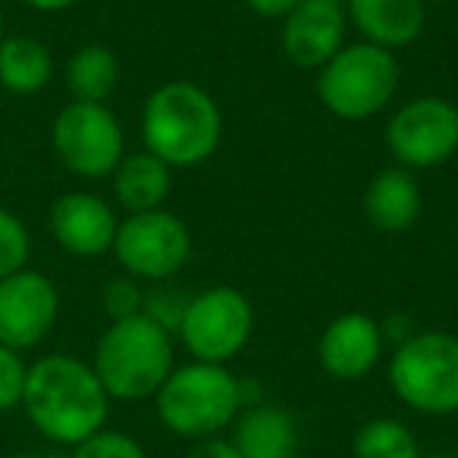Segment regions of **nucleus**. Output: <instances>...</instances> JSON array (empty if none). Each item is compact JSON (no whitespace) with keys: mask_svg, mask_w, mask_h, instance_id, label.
<instances>
[{"mask_svg":"<svg viewBox=\"0 0 458 458\" xmlns=\"http://www.w3.org/2000/svg\"><path fill=\"white\" fill-rule=\"evenodd\" d=\"M110 402L91 361L54 352L29 364L20 408L47 443L72 449L107 427Z\"/></svg>","mask_w":458,"mask_h":458,"instance_id":"f257e3e1","label":"nucleus"},{"mask_svg":"<svg viewBox=\"0 0 458 458\" xmlns=\"http://www.w3.org/2000/svg\"><path fill=\"white\" fill-rule=\"evenodd\" d=\"M141 141L173 170L208 164L223 141L220 104L185 79L157 85L141 107Z\"/></svg>","mask_w":458,"mask_h":458,"instance_id":"f03ea898","label":"nucleus"},{"mask_svg":"<svg viewBox=\"0 0 458 458\" xmlns=\"http://www.w3.org/2000/svg\"><path fill=\"white\" fill-rule=\"evenodd\" d=\"M173 358V333L148 314H135L126 320H110L95 345L91 368L114 402H145L157 395L176 368Z\"/></svg>","mask_w":458,"mask_h":458,"instance_id":"7ed1b4c3","label":"nucleus"},{"mask_svg":"<svg viewBox=\"0 0 458 458\" xmlns=\"http://www.w3.org/2000/svg\"><path fill=\"white\" fill-rule=\"evenodd\" d=\"M154 408L173 437L198 443L236 424L245 408V389L226 364L189 361L170 370L154 395Z\"/></svg>","mask_w":458,"mask_h":458,"instance_id":"20e7f679","label":"nucleus"},{"mask_svg":"<svg viewBox=\"0 0 458 458\" xmlns=\"http://www.w3.org/2000/svg\"><path fill=\"white\" fill-rule=\"evenodd\" d=\"M399 60L370 41L345 45L318 70L314 91L327 114L345 123H361L383 114L399 91Z\"/></svg>","mask_w":458,"mask_h":458,"instance_id":"39448f33","label":"nucleus"},{"mask_svg":"<svg viewBox=\"0 0 458 458\" xmlns=\"http://www.w3.org/2000/svg\"><path fill=\"white\" fill-rule=\"evenodd\" d=\"M389 386L395 399L427 418L458 414V336L449 330H420L389 355Z\"/></svg>","mask_w":458,"mask_h":458,"instance_id":"423d86ee","label":"nucleus"},{"mask_svg":"<svg viewBox=\"0 0 458 458\" xmlns=\"http://www.w3.org/2000/svg\"><path fill=\"white\" fill-rule=\"evenodd\" d=\"M251 333L255 305L249 295L233 286H210L189 295L176 336L191 361L229 364L251 343Z\"/></svg>","mask_w":458,"mask_h":458,"instance_id":"0eeeda50","label":"nucleus"},{"mask_svg":"<svg viewBox=\"0 0 458 458\" xmlns=\"http://www.w3.org/2000/svg\"><path fill=\"white\" fill-rule=\"evenodd\" d=\"M57 160L82 179H107L126 157V132L107 104L70 101L51 126Z\"/></svg>","mask_w":458,"mask_h":458,"instance_id":"6e6552de","label":"nucleus"},{"mask_svg":"<svg viewBox=\"0 0 458 458\" xmlns=\"http://www.w3.org/2000/svg\"><path fill=\"white\" fill-rule=\"evenodd\" d=\"M114 258L123 274L139 283L173 280L191 258V233L173 210L157 208L126 214L114 239Z\"/></svg>","mask_w":458,"mask_h":458,"instance_id":"1a4fd4ad","label":"nucleus"},{"mask_svg":"<svg viewBox=\"0 0 458 458\" xmlns=\"http://www.w3.org/2000/svg\"><path fill=\"white\" fill-rule=\"evenodd\" d=\"M389 154L405 170H433L458 154V107L445 98L420 95L402 104L383 132Z\"/></svg>","mask_w":458,"mask_h":458,"instance_id":"9d476101","label":"nucleus"},{"mask_svg":"<svg viewBox=\"0 0 458 458\" xmlns=\"http://www.w3.org/2000/svg\"><path fill=\"white\" fill-rule=\"evenodd\" d=\"M60 318V293L51 276L22 267L0 280V345L29 352L51 336Z\"/></svg>","mask_w":458,"mask_h":458,"instance_id":"9b49d317","label":"nucleus"},{"mask_svg":"<svg viewBox=\"0 0 458 458\" xmlns=\"http://www.w3.org/2000/svg\"><path fill=\"white\" fill-rule=\"evenodd\" d=\"M386 336H383L380 320L361 311H345L324 327L318 343V361L327 377L339 383H355L374 374L383 361Z\"/></svg>","mask_w":458,"mask_h":458,"instance_id":"f8f14e48","label":"nucleus"},{"mask_svg":"<svg viewBox=\"0 0 458 458\" xmlns=\"http://www.w3.org/2000/svg\"><path fill=\"white\" fill-rule=\"evenodd\" d=\"M345 32H349V16L343 4L299 0L283 16L280 47L289 64L299 70H320L345 47Z\"/></svg>","mask_w":458,"mask_h":458,"instance_id":"ddd939ff","label":"nucleus"},{"mask_svg":"<svg viewBox=\"0 0 458 458\" xmlns=\"http://www.w3.org/2000/svg\"><path fill=\"white\" fill-rule=\"evenodd\" d=\"M47 226H51L54 242L66 255L101 258L114 249L120 220L107 198L95 195V191H66L51 204Z\"/></svg>","mask_w":458,"mask_h":458,"instance_id":"4468645a","label":"nucleus"},{"mask_svg":"<svg viewBox=\"0 0 458 458\" xmlns=\"http://www.w3.org/2000/svg\"><path fill=\"white\" fill-rule=\"evenodd\" d=\"M343 7L361 41L393 54L414 45L427 26L424 0H345Z\"/></svg>","mask_w":458,"mask_h":458,"instance_id":"2eb2a0df","label":"nucleus"},{"mask_svg":"<svg viewBox=\"0 0 458 458\" xmlns=\"http://www.w3.org/2000/svg\"><path fill=\"white\" fill-rule=\"evenodd\" d=\"M420 210H424V195H420L418 179L399 164L374 173V179L364 189V214H368L370 226L386 236H399L411 229Z\"/></svg>","mask_w":458,"mask_h":458,"instance_id":"dca6fc26","label":"nucleus"},{"mask_svg":"<svg viewBox=\"0 0 458 458\" xmlns=\"http://www.w3.org/2000/svg\"><path fill=\"white\" fill-rule=\"evenodd\" d=\"M233 443L242 458H295L299 455V424L280 405H249L233 424Z\"/></svg>","mask_w":458,"mask_h":458,"instance_id":"f3484780","label":"nucleus"},{"mask_svg":"<svg viewBox=\"0 0 458 458\" xmlns=\"http://www.w3.org/2000/svg\"><path fill=\"white\" fill-rule=\"evenodd\" d=\"M110 182H114V201L126 214H145L166 204L173 191V166L145 148L132 154L126 151V157L110 173Z\"/></svg>","mask_w":458,"mask_h":458,"instance_id":"a211bd4d","label":"nucleus"},{"mask_svg":"<svg viewBox=\"0 0 458 458\" xmlns=\"http://www.w3.org/2000/svg\"><path fill=\"white\" fill-rule=\"evenodd\" d=\"M54 79V54L32 35H4L0 41V89L10 95H38Z\"/></svg>","mask_w":458,"mask_h":458,"instance_id":"6ab92c4d","label":"nucleus"},{"mask_svg":"<svg viewBox=\"0 0 458 458\" xmlns=\"http://www.w3.org/2000/svg\"><path fill=\"white\" fill-rule=\"evenodd\" d=\"M64 82L72 101L107 104V98L120 85V60L114 47L98 45V41L76 47L64 66Z\"/></svg>","mask_w":458,"mask_h":458,"instance_id":"aec40b11","label":"nucleus"},{"mask_svg":"<svg viewBox=\"0 0 458 458\" xmlns=\"http://www.w3.org/2000/svg\"><path fill=\"white\" fill-rule=\"evenodd\" d=\"M420 443L399 418H370L352 439V458H420Z\"/></svg>","mask_w":458,"mask_h":458,"instance_id":"412c9836","label":"nucleus"},{"mask_svg":"<svg viewBox=\"0 0 458 458\" xmlns=\"http://www.w3.org/2000/svg\"><path fill=\"white\" fill-rule=\"evenodd\" d=\"M29 258H32V233L26 220L13 210L0 208V280L29 267Z\"/></svg>","mask_w":458,"mask_h":458,"instance_id":"4be33fe9","label":"nucleus"},{"mask_svg":"<svg viewBox=\"0 0 458 458\" xmlns=\"http://www.w3.org/2000/svg\"><path fill=\"white\" fill-rule=\"evenodd\" d=\"M70 458H148V452L135 437L104 427V430L91 433L79 445H72Z\"/></svg>","mask_w":458,"mask_h":458,"instance_id":"5701e85b","label":"nucleus"},{"mask_svg":"<svg viewBox=\"0 0 458 458\" xmlns=\"http://www.w3.org/2000/svg\"><path fill=\"white\" fill-rule=\"evenodd\" d=\"M26 377H29V361L22 358V352L0 345V414L16 411L22 405Z\"/></svg>","mask_w":458,"mask_h":458,"instance_id":"b1692460","label":"nucleus"},{"mask_svg":"<svg viewBox=\"0 0 458 458\" xmlns=\"http://www.w3.org/2000/svg\"><path fill=\"white\" fill-rule=\"evenodd\" d=\"M101 301H104V311H107L110 320H126V318H135V314L145 311V289H141L139 280L123 274L104 286Z\"/></svg>","mask_w":458,"mask_h":458,"instance_id":"393cba45","label":"nucleus"},{"mask_svg":"<svg viewBox=\"0 0 458 458\" xmlns=\"http://www.w3.org/2000/svg\"><path fill=\"white\" fill-rule=\"evenodd\" d=\"M185 301L182 295L170 293V289H160V293H145V311L151 320H157L164 330L176 333L179 330V320H182V311H185Z\"/></svg>","mask_w":458,"mask_h":458,"instance_id":"a878e982","label":"nucleus"},{"mask_svg":"<svg viewBox=\"0 0 458 458\" xmlns=\"http://www.w3.org/2000/svg\"><path fill=\"white\" fill-rule=\"evenodd\" d=\"M185 458H242V452L236 449V443L226 437H208L191 443L189 455Z\"/></svg>","mask_w":458,"mask_h":458,"instance_id":"bb28decb","label":"nucleus"},{"mask_svg":"<svg viewBox=\"0 0 458 458\" xmlns=\"http://www.w3.org/2000/svg\"><path fill=\"white\" fill-rule=\"evenodd\" d=\"M295 4L299 0H245V7L255 16H264V20H283Z\"/></svg>","mask_w":458,"mask_h":458,"instance_id":"cd10ccee","label":"nucleus"},{"mask_svg":"<svg viewBox=\"0 0 458 458\" xmlns=\"http://www.w3.org/2000/svg\"><path fill=\"white\" fill-rule=\"evenodd\" d=\"M26 7L38 10V13H64V10H72L79 7L82 0H22Z\"/></svg>","mask_w":458,"mask_h":458,"instance_id":"c85d7f7f","label":"nucleus"},{"mask_svg":"<svg viewBox=\"0 0 458 458\" xmlns=\"http://www.w3.org/2000/svg\"><path fill=\"white\" fill-rule=\"evenodd\" d=\"M7 458H45V455H35V452H10Z\"/></svg>","mask_w":458,"mask_h":458,"instance_id":"c756f323","label":"nucleus"},{"mask_svg":"<svg viewBox=\"0 0 458 458\" xmlns=\"http://www.w3.org/2000/svg\"><path fill=\"white\" fill-rule=\"evenodd\" d=\"M420 458H452L449 452H439V455H420Z\"/></svg>","mask_w":458,"mask_h":458,"instance_id":"7c9ffc66","label":"nucleus"},{"mask_svg":"<svg viewBox=\"0 0 458 458\" xmlns=\"http://www.w3.org/2000/svg\"><path fill=\"white\" fill-rule=\"evenodd\" d=\"M0 41H4V16H0Z\"/></svg>","mask_w":458,"mask_h":458,"instance_id":"2f4dec72","label":"nucleus"},{"mask_svg":"<svg viewBox=\"0 0 458 458\" xmlns=\"http://www.w3.org/2000/svg\"><path fill=\"white\" fill-rule=\"evenodd\" d=\"M327 4H345V0H327Z\"/></svg>","mask_w":458,"mask_h":458,"instance_id":"473e14b6","label":"nucleus"}]
</instances>
